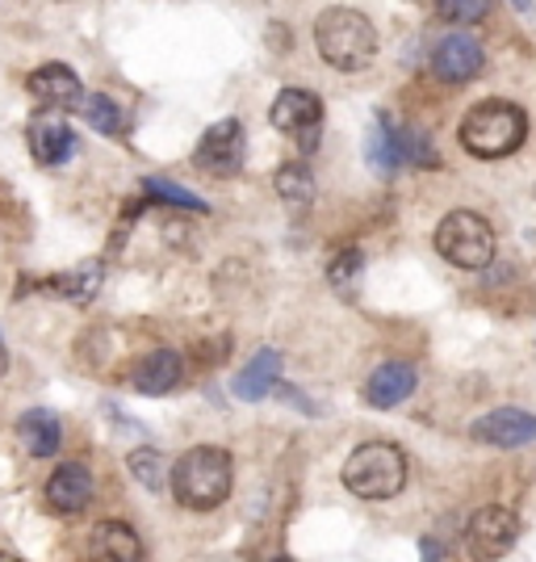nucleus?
<instances>
[{
  "instance_id": "nucleus-3",
  "label": "nucleus",
  "mask_w": 536,
  "mask_h": 562,
  "mask_svg": "<svg viewBox=\"0 0 536 562\" xmlns=\"http://www.w3.org/2000/svg\"><path fill=\"white\" fill-rule=\"evenodd\" d=\"M315 47L335 71H361L377 55V30L356 9H327L315 22Z\"/></svg>"
},
{
  "instance_id": "nucleus-23",
  "label": "nucleus",
  "mask_w": 536,
  "mask_h": 562,
  "mask_svg": "<svg viewBox=\"0 0 536 562\" xmlns=\"http://www.w3.org/2000/svg\"><path fill=\"white\" fill-rule=\"evenodd\" d=\"M142 189H147V198H156V202H168V206H176V211H202L206 214V202L197 198V193H189V189L172 186V181H160V177H147L142 181Z\"/></svg>"
},
{
  "instance_id": "nucleus-17",
  "label": "nucleus",
  "mask_w": 536,
  "mask_h": 562,
  "mask_svg": "<svg viewBox=\"0 0 536 562\" xmlns=\"http://www.w3.org/2000/svg\"><path fill=\"white\" fill-rule=\"evenodd\" d=\"M281 378V352L277 349H260L239 374H235V395L248 398V403H256V398H264L273 386H277Z\"/></svg>"
},
{
  "instance_id": "nucleus-14",
  "label": "nucleus",
  "mask_w": 536,
  "mask_h": 562,
  "mask_svg": "<svg viewBox=\"0 0 536 562\" xmlns=\"http://www.w3.org/2000/svg\"><path fill=\"white\" fill-rule=\"evenodd\" d=\"M181 357L172 349H156L147 352L142 361H135V370H130V386L139 391V395H168L176 382H181Z\"/></svg>"
},
{
  "instance_id": "nucleus-5",
  "label": "nucleus",
  "mask_w": 536,
  "mask_h": 562,
  "mask_svg": "<svg viewBox=\"0 0 536 562\" xmlns=\"http://www.w3.org/2000/svg\"><path fill=\"white\" fill-rule=\"evenodd\" d=\"M436 248L457 269H487L490 257H494V232H490L482 214L453 211L444 214V223L436 227Z\"/></svg>"
},
{
  "instance_id": "nucleus-9",
  "label": "nucleus",
  "mask_w": 536,
  "mask_h": 562,
  "mask_svg": "<svg viewBox=\"0 0 536 562\" xmlns=\"http://www.w3.org/2000/svg\"><path fill=\"white\" fill-rule=\"evenodd\" d=\"M469 437L482 441V446L520 449L528 446V441H536V416L520 412V407H499V412H490L482 420H474Z\"/></svg>"
},
{
  "instance_id": "nucleus-27",
  "label": "nucleus",
  "mask_w": 536,
  "mask_h": 562,
  "mask_svg": "<svg viewBox=\"0 0 536 562\" xmlns=\"http://www.w3.org/2000/svg\"><path fill=\"white\" fill-rule=\"evenodd\" d=\"M4 370H9V352H4V345H0V378H4Z\"/></svg>"
},
{
  "instance_id": "nucleus-6",
  "label": "nucleus",
  "mask_w": 536,
  "mask_h": 562,
  "mask_svg": "<svg viewBox=\"0 0 536 562\" xmlns=\"http://www.w3.org/2000/svg\"><path fill=\"white\" fill-rule=\"evenodd\" d=\"M269 117H273V126H277L281 135H294L306 151H315L319 126H323V101L310 89H281Z\"/></svg>"
},
{
  "instance_id": "nucleus-21",
  "label": "nucleus",
  "mask_w": 536,
  "mask_h": 562,
  "mask_svg": "<svg viewBox=\"0 0 536 562\" xmlns=\"http://www.w3.org/2000/svg\"><path fill=\"white\" fill-rule=\"evenodd\" d=\"M277 193L289 211H306L315 202V177L303 165H281L277 168Z\"/></svg>"
},
{
  "instance_id": "nucleus-13",
  "label": "nucleus",
  "mask_w": 536,
  "mask_h": 562,
  "mask_svg": "<svg viewBox=\"0 0 536 562\" xmlns=\"http://www.w3.org/2000/svg\"><path fill=\"white\" fill-rule=\"evenodd\" d=\"M30 93L38 97L43 105H55V110H76V101H80V76L68 68V64H43L38 71H30V85H25Z\"/></svg>"
},
{
  "instance_id": "nucleus-12",
  "label": "nucleus",
  "mask_w": 536,
  "mask_h": 562,
  "mask_svg": "<svg viewBox=\"0 0 536 562\" xmlns=\"http://www.w3.org/2000/svg\"><path fill=\"white\" fill-rule=\"evenodd\" d=\"M93 499V474L80 462H64V467L50 474L47 483V504L59 516H76L80 508H89Z\"/></svg>"
},
{
  "instance_id": "nucleus-19",
  "label": "nucleus",
  "mask_w": 536,
  "mask_h": 562,
  "mask_svg": "<svg viewBox=\"0 0 536 562\" xmlns=\"http://www.w3.org/2000/svg\"><path fill=\"white\" fill-rule=\"evenodd\" d=\"M76 110L84 114V122L93 126V131H101V135H122V126H126V117H122V105H117L114 97L105 93H80V101H76Z\"/></svg>"
},
{
  "instance_id": "nucleus-1",
  "label": "nucleus",
  "mask_w": 536,
  "mask_h": 562,
  "mask_svg": "<svg viewBox=\"0 0 536 562\" xmlns=\"http://www.w3.org/2000/svg\"><path fill=\"white\" fill-rule=\"evenodd\" d=\"M231 453L214 446H197L189 449L185 458L172 467V495L181 508H193V513H210L218 508L227 495H231Z\"/></svg>"
},
{
  "instance_id": "nucleus-4",
  "label": "nucleus",
  "mask_w": 536,
  "mask_h": 562,
  "mask_svg": "<svg viewBox=\"0 0 536 562\" xmlns=\"http://www.w3.org/2000/svg\"><path fill=\"white\" fill-rule=\"evenodd\" d=\"M344 487L361 499H395L407 487V458L390 441L352 449L344 462Z\"/></svg>"
},
{
  "instance_id": "nucleus-26",
  "label": "nucleus",
  "mask_w": 536,
  "mask_h": 562,
  "mask_svg": "<svg viewBox=\"0 0 536 562\" xmlns=\"http://www.w3.org/2000/svg\"><path fill=\"white\" fill-rule=\"evenodd\" d=\"M361 252L356 248H349V252H340V257L331 260V269H327V278H331V285L335 290H352L356 285V278H361Z\"/></svg>"
},
{
  "instance_id": "nucleus-24",
  "label": "nucleus",
  "mask_w": 536,
  "mask_h": 562,
  "mask_svg": "<svg viewBox=\"0 0 536 562\" xmlns=\"http://www.w3.org/2000/svg\"><path fill=\"white\" fill-rule=\"evenodd\" d=\"M130 474L139 479L147 492H160L163 479H168V462H163L156 449H135L130 453Z\"/></svg>"
},
{
  "instance_id": "nucleus-25",
  "label": "nucleus",
  "mask_w": 536,
  "mask_h": 562,
  "mask_svg": "<svg viewBox=\"0 0 536 562\" xmlns=\"http://www.w3.org/2000/svg\"><path fill=\"white\" fill-rule=\"evenodd\" d=\"M436 13L457 25H469V22H482V18H487L490 0H436Z\"/></svg>"
},
{
  "instance_id": "nucleus-22",
  "label": "nucleus",
  "mask_w": 536,
  "mask_h": 562,
  "mask_svg": "<svg viewBox=\"0 0 536 562\" xmlns=\"http://www.w3.org/2000/svg\"><path fill=\"white\" fill-rule=\"evenodd\" d=\"M365 156H369V165H374L377 172H395L398 168L395 143H390V114L374 117V131H369V139H365Z\"/></svg>"
},
{
  "instance_id": "nucleus-7",
  "label": "nucleus",
  "mask_w": 536,
  "mask_h": 562,
  "mask_svg": "<svg viewBox=\"0 0 536 562\" xmlns=\"http://www.w3.org/2000/svg\"><path fill=\"white\" fill-rule=\"evenodd\" d=\"M193 165L210 172V177H235L243 168V126L235 117L214 122L197 143V151H193Z\"/></svg>"
},
{
  "instance_id": "nucleus-28",
  "label": "nucleus",
  "mask_w": 536,
  "mask_h": 562,
  "mask_svg": "<svg viewBox=\"0 0 536 562\" xmlns=\"http://www.w3.org/2000/svg\"><path fill=\"white\" fill-rule=\"evenodd\" d=\"M515 9H533V4H528V0H512Z\"/></svg>"
},
{
  "instance_id": "nucleus-10",
  "label": "nucleus",
  "mask_w": 536,
  "mask_h": 562,
  "mask_svg": "<svg viewBox=\"0 0 536 562\" xmlns=\"http://www.w3.org/2000/svg\"><path fill=\"white\" fill-rule=\"evenodd\" d=\"M482 64H487V55L478 47V38H469V34H448L432 50V71L444 85H466L482 71Z\"/></svg>"
},
{
  "instance_id": "nucleus-11",
  "label": "nucleus",
  "mask_w": 536,
  "mask_h": 562,
  "mask_svg": "<svg viewBox=\"0 0 536 562\" xmlns=\"http://www.w3.org/2000/svg\"><path fill=\"white\" fill-rule=\"evenodd\" d=\"M520 538V520L503 504H487L469 516V541L478 546V554H508Z\"/></svg>"
},
{
  "instance_id": "nucleus-18",
  "label": "nucleus",
  "mask_w": 536,
  "mask_h": 562,
  "mask_svg": "<svg viewBox=\"0 0 536 562\" xmlns=\"http://www.w3.org/2000/svg\"><path fill=\"white\" fill-rule=\"evenodd\" d=\"M18 437H22L34 458H50L59 449V420L50 416L47 407H30L18 420Z\"/></svg>"
},
{
  "instance_id": "nucleus-20",
  "label": "nucleus",
  "mask_w": 536,
  "mask_h": 562,
  "mask_svg": "<svg viewBox=\"0 0 536 562\" xmlns=\"http://www.w3.org/2000/svg\"><path fill=\"white\" fill-rule=\"evenodd\" d=\"M96 285H101V260H89V265H80V269H71L64 278H50L47 290L50 294H64L71 303H89L96 294Z\"/></svg>"
},
{
  "instance_id": "nucleus-2",
  "label": "nucleus",
  "mask_w": 536,
  "mask_h": 562,
  "mask_svg": "<svg viewBox=\"0 0 536 562\" xmlns=\"http://www.w3.org/2000/svg\"><path fill=\"white\" fill-rule=\"evenodd\" d=\"M528 135V117L512 101H478L466 117H461V147L478 160H499V156H512L515 147Z\"/></svg>"
},
{
  "instance_id": "nucleus-16",
  "label": "nucleus",
  "mask_w": 536,
  "mask_h": 562,
  "mask_svg": "<svg viewBox=\"0 0 536 562\" xmlns=\"http://www.w3.org/2000/svg\"><path fill=\"white\" fill-rule=\"evenodd\" d=\"M411 391H415V370L402 361H386L377 374H369L365 398H369V407H398Z\"/></svg>"
},
{
  "instance_id": "nucleus-15",
  "label": "nucleus",
  "mask_w": 536,
  "mask_h": 562,
  "mask_svg": "<svg viewBox=\"0 0 536 562\" xmlns=\"http://www.w3.org/2000/svg\"><path fill=\"white\" fill-rule=\"evenodd\" d=\"M89 559L96 562H139L142 559V541L130 525H117V520H101L89 541Z\"/></svg>"
},
{
  "instance_id": "nucleus-8",
  "label": "nucleus",
  "mask_w": 536,
  "mask_h": 562,
  "mask_svg": "<svg viewBox=\"0 0 536 562\" xmlns=\"http://www.w3.org/2000/svg\"><path fill=\"white\" fill-rule=\"evenodd\" d=\"M25 139H30V156L43 168L64 165L71 151H76V135H71V126L64 122V114H59L55 105H50V110H38V114L30 117Z\"/></svg>"
}]
</instances>
